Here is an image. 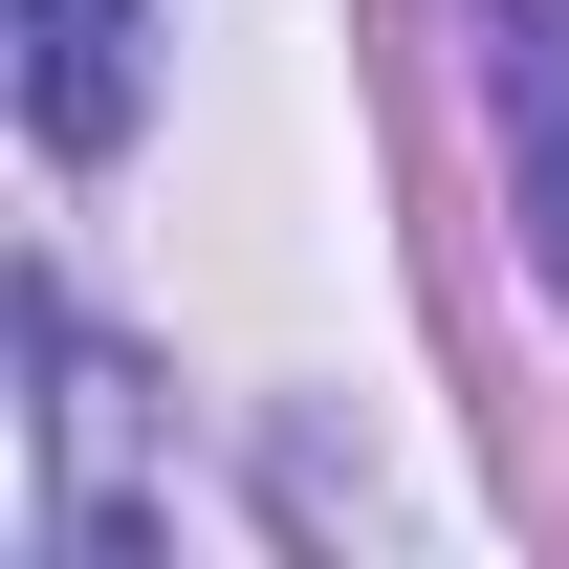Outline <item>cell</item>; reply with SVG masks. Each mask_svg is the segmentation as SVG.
I'll return each instance as SVG.
<instances>
[{
    "label": "cell",
    "instance_id": "1",
    "mask_svg": "<svg viewBox=\"0 0 569 569\" xmlns=\"http://www.w3.org/2000/svg\"><path fill=\"white\" fill-rule=\"evenodd\" d=\"M153 88V0H22V110H44V153H110Z\"/></svg>",
    "mask_w": 569,
    "mask_h": 569
},
{
    "label": "cell",
    "instance_id": "2",
    "mask_svg": "<svg viewBox=\"0 0 569 569\" xmlns=\"http://www.w3.org/2000/svg\"><path fill=\"white\" fill-rule=\"evenodd\" d=\"M482 44H503V153H526L548 284H569V0H482Z\"/></svg>",
    "mask_w": 569,
    "mask_h": 569
}]
</instances>
